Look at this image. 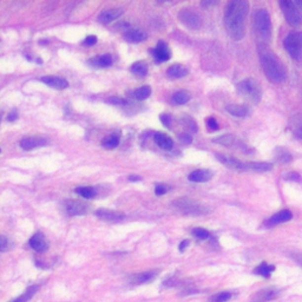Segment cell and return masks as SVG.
Returning <instances> with one entry per match:
<instances>
[{"label": "cell", "mask_w": 302, "mask_h": 302, "mask_svg": "<svg viewBox=\"0 0 302 302\" xmlns=\"http://www.w3.org/2000/svg\"><path fill=\"white\" fill-rule=\"evenodd\" d=\"M248 10L249 4L244 0H234L226 6L225 12L226 29L234 40H241L244 37Z\"/></svg>", "instance_id": "obj_1"}, {"label": "cell", "mask_w": 302, "mask_h": 302, "mask_svg": "<svg viewBox=\"0 0 302 302\" xmlns=\"http://www.w3.org/2000/svg\"><path fill=\"white\" fill-rule=\"evenodd\" d=\"M259 57L262 70L271 83L281 84L286 80L287 71L285 65L273 51L268 49L267 45H259Z\"/></svg>", "instance_id": "obj_2"}, {"label": "cell", "mask_w": 302, "mask_h": 302, "mask_svg": "<svg viewBox=\"0 0 302 302\" xmlns=\"http://www.w3.org/2000/svg\"><path fill=\"white\" fill-rule=\"evenodd\" d=\"M253 29L260 45H267L271 38V20L265 8H259L253 16Z\"/></svg>", "instance_id": "obj_3"}, {"label": "cell", "mask_w": 302, "mask_h": 302, "mask_svg": "<svg viewBox=\"0 0 302 302\" xmlns=\"http://www.w3.org/2000/svg\"><path fill=\"white\" fill-rule=\"evenodd\" d=\"M279 4L287 23L294 27L300 26L302 24V0H283Z\"/></svg>", "instance_id": "obj_4"}, {"label": "cell", "mask_w": 302, "mask_h": 302, "mask_svg": "<svg viewBox=\"0 0 302 302\" xmlns=\"http://www.w3.org/2000/svg\"><path fill=\"white\" fill-rule=\"evenodd\" d=\"M173 207L178 213L187 216H201L205 215V214H208V211H209L207 209V207H204V205L198 203V202L188 197H182L174 201Z\"/></svg>", "instance_id": "obj_5"}, {"label": "cell", "mask_w": 302, "mask_h": 302, "mask_svg": "<svg viewBox=\"0 0 302 302\" xmlns=\"http://www.w3.org/2000/svg\"><path fill=\"white\" fill-rule=\"evenodd\" d=\"M237 92L242 96L243 98H246L247 101L255 103H258L261 101L262 97V90L260 84L253 78H247L236 85Z\"/></svg>", "instance_id": "obj_6"}, {"label": "cell", "mask_w": 302, "mask_h": 302, "mask_svg": "<svg viewBox=\"0 0 302 302\" xmlns=\"http://www.w3.org/2000/svg\"><path fill=\"white\" fill-rule=\"evenodd\" d=\"M283 46L294 60L302 59V32H292L283 40Z\"/></svg>", "instance_id": "obj_7"}, {"label": "cell", "mask_w": 302, "mask_h": 302, "mask_svg": "<svg viewBox=\"0 0 302 302\" xmlns=\"http://www.w3.org/2000/svg\"><path fill=\"white\" fill-rule=\"evenodd\" d=\"M178 19L187 26L188 29L191 30H198L202 26V18L198 13L195 11L190 10V8H183L182 11L178 13Z\"/></svg>", "instance_id": "obj_8"}, {"label": "cell", "mask_w": 302, "mask_h": 302, "mask_svg": "<svg viewBox=\"0 0 302 302\" xmlns=\"http://www.w3.org/2000/svg\"><path fill=\"white\" fill-rule=\"evenodd\" d=\"M65 210L70 216H81L89 213V205L81 201L69 200L65 202Z\"/></svg>", "instance_id": "obj_9"}, {"label": "cell", "mask_w": 302, "mask_h": 302, "mask_svg": "<svg viewBox=\"0 0 302 302\" xmlns=\"http://www.w3.org/2000/svg\"><path fill=\"white\" fill-rule=\"evenodd\" d=\"M216 158L219 159L223 165H226V168L234 169V170H238V171H247V163L241 162L240 159L235 158V157L219 153V155H216Z\"/></svg>", "instance_id": "obj_10"}, {"label": "cell", "mask_w": 302, "mask_h": 302, "mask_svg": "<svg viewBox=\"0 0 302 302\" xmlns=\"http://www.w3.org/2000/svg\"><path fill=\"white\" fill-rule=\"evenodd\" d=\"M214 142L217 144H221V146L228 147V148H236L238 150H242L243 152H246L247 147L243 142L238 141L235 136L232 135H223L221 137H217L214 140Z\"/></svg>", "instance_id": "obj_11"}, {"label": "cell", "mask_w": 302, "mask_h": 302, "mask_svg": "<svg viewBox=\"0 0 302 302\" xmlns=\"http://www.w3.org/2000/svg\"><path fill=\"white\" fill-rule=\"evenodd\" d=\"M151 53H152L153 58L157 63H164L167 62V60L170 59L171 52L170 50H169L168 44L165 43V41H158V44H157V46L151 51Z\"/></svg>", "instance_id": "obj_12"}, {"label": "cell", "mask_w": 302, "mask_h": 302, "mask_svg": "<svg viewBox=\"0 0 302 302\" xmlns=\"http://www.w3.org/2000/svg\"><path fill=\"white\" fill-rule=\"evenodd\" d=\"M280 295V291L276 288L261 289L252 298V302H269Z\"/></svg>", "instance_id": "obj_13"}, {"label": "cell", "mask_w": 302, "mask_h": 302, "mask_svg": "<svg viewBox=\"0 0 302 302\" xmlns=\"http://www.w3.org/2000/svg\"><path fill=\"white\" fill-rule=\"evenodd\" d=\"M95 214L99 220H103V221L107 222H119L123 221L125 217V215L123 213L109 210V209H98Z\"/></svg>", "instance_id": "obj_14"}, {"label": "cell", "mask_w": 302, "mask_h": 302, "mask_svg": "<svg viewBox=\"0 0 302 302\" xmlns=\"http://www.w3.org/2000/svg\"><path fill=\"white\" fill-rule=\"evenodd\" d=\"M292 219H293L292 211L288 210V209H283V210L279 211V213L274 214V215L271 217H269V219L265 221L264 225L267 226H274L281 225V223L291 221Z\"/></svg>", "instance_id": "obj_15"}, {"label": "cell", "mask_w": 302, "mask_h": 302, "mask_svg": "<svg viewBox=\"0 0 302 302\" xmlns=\"http://www.w3.org/2000/svg\"><path fill=\"white\" fill-rule=\"evenodd\" d=\"M40 80L44 84H46L47 86L56 90H64L69 86L68 80L62 77H56V76H44V77L40 78Z\"/></svg>", "instance_id": "obj_16"}, {"label": "cell", "mask_w": 302, "mask_h": 302, "mask_svg": "<svg viewBox=\"0 0 302 302\" xmlns=\"http://www.w3.org/2000/svg\"><path fill=\"white\" fill-rule=\"evenodd\" d=\"M123 14L122 8H108V10L102 11L98 16V20L102 24H109L117 18H119Z\"/></svg>", "instance_id": "obj_17"}, {"label": "cell", "mask_w": 302, "mask_h": 302, "mask_svg": "<svg viewBox=\"0 0 302 302\" xmlns=\"http://www.w3.org/2000/svg\"><path fill=\"white\" fill-rule=\"evenodd\" d=\"M30 247L37 253H44L45 250L49 248L47 242L45 241L44 235L41 234V232H38V234L33 235V236L30 238Z\"/></svg>", "instance_id": "obj_18"}, {"label": "cell", "mask_w": 302, "mask_h": 302, "mask_svg": "<svg viewBox=\"0 0 302 302\" xmlns=\"http://www.w3.org/2000/svg\"><path fill=\"white\" fill-rule=\"evenodd\" d=\"M157 276V271H144V273H137L130 276V283L132 285H144L150 282Z\"/></svg>", "instance_id": "obj_19"}, {"label": "cell", "mask_w": 302, "mask_h": 302, "mask_svg": "<svg viewBox=\"0 0 302 302\" xmlns=\"http://www.w3.org/2000/svg\"><path fill=\"white\" fill-rule=\"evenodd\" d=\"M291 132L299 140H302V113L293 116L288 123Z\"/></svg>", "instance_id": "obj_20"}, {"label": "cell", "mask_w": 302, "mask_h": 302, "mask_svg": "<svg viewBox=\"0 0 302 302\" xmlns=\"http://www.w3.org/2000/svg\"><path fill=\"white\" fill-rule=\"evenodd\" d=\"M19 144L24 150H31L35 149V148L46 146L47 141L40 137H25L20 141Z\"/></svg>", "instance_id": "obj_21"}, {"label": "cell", "mask_w": 302, "mask_h": 302, "mask_svg": "<svg viewBox=\"0 0 302 302\" xmlns=\"http://www.w3.org/2000/svg\"><path fill=\"white\" fill-rule=\"evenodd\" d=\"M211 177H213V173H211L210 170H207V169H200V170L192 171V173L188 176V180L190 182L203 183V182H208Z\"/></svg>", "instance_id": "obj_22"}, {"label": "cell", "mask_w": 302, "mask_h": 302, "mask_svg": "<svg viewBox=\"0 0 302 302\" xmlns=\"http://www.w3.org/2000/svg\"><path fill=\"white\" fill-rule=\"evenodd\" d=\"M226 110L228 111L231 116L238 117V118H244V117L249 116L250 110L246 105H238V104H229L226 105Z\"/></svg>", "instance_id": "obj_23"}, {"label": "cell", "mask_w": 302, "mask_h": 302, "mask_svg": "<svg viewBox=\"0 0 302 302\" xmlns=\"http://www.w3.org/2000/svg\"><path fill=\"white\" fill-rule=\"evenodd\" d=\"M153 141L163 150L169 151L174 148V141L163 132H156L155 136H153Z\"/></svg>", "instance_id": "obj_24"}, {"label": "cell", "mask_w": 302, "mask_h": 302, "mask_svg": "<svg viewBox=\"0 0 302 302\" xmlns=\"http://www.w3.org/2000/svg\"><path fill=\"white\" fill-rule=\"evenodd\" d=\"M124 37L126 40L131 41V43H141V41L146 40L147 35L146 32L138 29H129L128 31H125Z\"/></svg>", "instance_id": "obj_25"}, {"label": "cell", "mask_w": 302, "mask_h": 302, "mask_svg": "<svg viewBox=\"0 0 302 302\" xmlns=\"http://www.w3.org/2000/svg\"><path fill=\"white\" fill-rule=\"evenodd\" d=\"M167 75L169 78H173V79H181V78L186 77L188 75V70L181 64H174L167 70Z\"/></svg>", "instance_id": "obj_26"}, {"label": "cell", "mask_w": 302, "mask_h": 302, "mask_svg": "<svg viewBox=\"0 0 302 302\" xmlns=\"http://www.w3.org/2000/svg\"><path fill=\"white\" fill-rule=\"evenodd\" d=\"M273 169V164L267 162H248L247 163V171H255V173H265Z\"/></svg>", "instance_id": "obj_27"}, {"label": "cell", "mask_w": 302, "mask_h": 302, "mask_svg": "<svg viewBox=\"0 0 302 302\" xmlns=\"http://www.w3.org/2000/svg\"><path fill=\"white\" fill-rule=\"evenodd\" d=\"M90 65L96 66V68H108L113 64V57L110 54H103V56L95 57L90 60Z\"/></svg>", "instance_id": "obj_28"}, {"label": "cell", "mask_w": 302, "mask_h": 302, "mask_svg": "<svg viewBox=\"0 0 302 302\" xmlns=\"http://www.w3.org/2000/svg\"><path fill=\"white\" fill-rule=\"evenodd\" d=\"M274 270H275V267H274L273 264L262 262L261 264H259L258 267L254 269V274H256V275H260L262 277H265V279H269L271 273H273Z\"/></svg>", "instance_id": "obj_29"}, {"label": "cell", "mask_w": 302, "mask_h": 302, "mask_svg": "<svg viewBox=\"0 0 302 302\" xmlns=\"http://www.w3.org/2000/svg\"><path fill=\"white\" fill-rule=\"evenodd\" d=\"M75 192H77L78 195L85 198V200H90V198L96 196V190L92 187H78V188L75 189Z\"/></svg>", "instance_id": "obj_30"}, {"label": "cell", "mask_w": 302, "mask_h": 302, "mask_svg": "<svg viewBox=\"0 0 302 302\" xmlns=\"http://www.w3.org/2000/svg\"><path fill=\"white\" fill-rule=\"evenodd\" d=\"M190 99L189 93L187 91H178L176 93H174L173 97H171V102L175 105H183L186 103H188Z\"/></svg>", "instance_id": "obj_31"}, {"label": "cell", "mask_w": 302, "mask_h": 302, "mask_svg": "<svg viewBox=\"0 0 302 302\" xmlns=\"http://www.w3.org/2000/svg\"><path fill=\"white\" fill-rule=\"evenodd\" d=\"M132 74L138 76V77H144L148 74V65L144 62H136L131 66Z\"/></svg>", "instance_id": "obj_32"}, {"label": "cell", "mask_w": 302, "mask_h": 302, "mask_svg": "<svg viewBox=\"0 0 302 302\" xmlns=\"http://www.w3.org/2000/svg\"><path fill=\"white\" fill-rule=\"evenodd\" d=\"M103 147L107 148V149H114V148L118 147L119 144V136L118 135H111L109 137L103 140Z\"/></svg>", "instance_id": "obj_33"}, {"label": "cell", "mask_w": 302, "mask_h": 302, "mask_svg": "<svg viewBox=\"0 0 302 302\" xmlns=\"http://www.w3.org/2000/svg\"><path fill=\"white\" fill-rule=\"evenodd\" d=\"M150 95H151L150 86L138 87V89L134 92V97L136 99H138V101H144V99L149 98Z\"/></svg>", "instance_id": "obj_34"}, {"label": "cell", "mask_w": 302, "mask_h": 302, "mask_svg": "<svg viewBox=\"0 0 302 302\" xmlns=\"http://www.w3.org/2000/svg\"><path fill=\"white\" fill-rule=\"evenodd\" d=\"M37 289H38V287L37 286H32V287H30L29 289H27V291L24 293L23 295H20L19 298H17V299H14L13 301H11V302H27L30 300V299H31L33 295L36 294V292H37Z\"/></svg>", "instance_id": "obj_35"}, {"label": "cell", "mask_w": 302, "mask_h": 302, "mask_svg": "<svg viewBox=\"0 0 302 302\" xmlns=\"http://www.w3.org/2000/svg\"><path fill=\"white\" fill-rule=\"evenodd\" d=\"M231 293L230 292H220L214 294L213 297L209 299L210 302H228L231 299Z\"/></svg>", "instance_id": "obj_36"}, {"label": "cell", "mask_w": 302, "mask_h": 302, "mask_svg": "<svg viewBox=\"0 0 302 302\" xmlns=\"http://www.w3.org/2000/svg\"><path fill=\"white\" fill-rule=\"evenodd\" d=\"M276 159L281 163H289V162H292L293 156L288 150L279 149L276 151Z\"/></svg>", "instance_id": "obj_37"}, {"label": "cell", "mask_w": 302, "mask_h": 302, "mask_svg": "<svg viewBox=\"0 0 302 302\" xmlns=\"http://www.w3.org/2000/svg\"><path fill=\"white\" fill-rule=\"evenodd\" d=\"M192 235L198 240H208L210 237V232L203 228L192 229Z\"/></svg>", "instance_id": "obj_38"}, {"label": "cell", "mask_w": 302, "mask_h": 302, "mask_svg": "<svg viewBox=\"0 0 302 302\" xmlns=\"http://www.w3.org/2000/svg\"><path fill=\"white\" fill-rule=\"evenodd\" d=\"M183 123H184V126H186V128L189 130V132H196V131H197V126H196L195 120L192 119V118H190V117H188V116L184 117Z\"/></svg>", "instance_id": "obj_39"}, {"label": "cell", "mask_w": 302, "mask_h": 302, "mask_svg": "<svg viewBox=\"0 0 302 302\" xmlns=\"http://www.w3.org/2000/svg\"><path fill=\"white\" fill-rule=\"evenodd\" d=\"M159 119H161L163 125L167 126V128H170L171 123H173V117H171L170 114H168V113L161 114V116H159Z\"/></svg>", "instance_id": "obj_40"}, {"label": "cell", "mask_w": 302, "mask_h": 302, "mask_svg": "<svg viewBox=\"0 0 302 302\" xmlns=\"http://www.w3.org/2000/svg\"><path fill=\"white\" fill-rule=\"evenodd\" d=\"M11 248L10 246V241L6 238V236H1V243H0V252L1 253H5L7 252L8 249Z\"/></svg>", "instance_id": "obj_41"}, {"label": "cell", "mask_w": 302, "mask_h": 302, "mask_svg": "<svg viewBox=\"0 0 302 302\" xmlns=\"http://www.w3.org/2000/svg\"><path fill=\"white\" fill-rule=\"evenodd\" d=\"M108 102L110 103V104H114V105H126L128 104V101L124 98H119V97H111L108 99Z\"/></svg>", "instance_id": "obj_42"}, {"label": "cell", "mask_w": 302, "mask_h": 302, "mask_svg": "<svg viewBox=\"0 0 302 302\" xmlns=\"http://www.w3.org/2000/svg\"><path fill=\"white\" fill-rule=\"evenodd\" d=\"M207 126L211 130V131H215V130L219 129V123H217V120L215 118L210 117V118L207 119Z\"/></svg>", "instance_id": "obj_43"}, {"label": "cell", "mask_w": 302, "mask_h": 302, "mask_svg": "<svg viewBox=\"0 0 302 302\" xmlns=\"http://www.w3.org/2000/svg\"><path fill=\"white\" fill-rule=\"evenodd\" d=\"M168 190H169L168 187H165V186H163V184H161V186H157L155 188V194L157 196H162V195L167 194Z\"/></svg>", "instance_id": "obj_44"}, {"label": "cell", "mask_w": 302, "mask_h": 302, "mask_svg": "<svg viewBox=\"0 0 302 302\" xmlns=\"http://www.w3.org/2000/svg\"><path fill=\"white\" fill-rule=\"evenodd\" d=\"M97 43V37L96 36H89V37L85 38V40L83 41L84 45H86V46H92V45H95Z\"/></svg>", "instance_id": "obj_45"}, {"label": "cell", "mask_w": 302, "mask_h": 302, "mask_svg": "<svg viewBox=\"0 0 302 302\" xmlns=\"http://www.w3.org/2000/svg\"><path fill=\"white\" fill-rule=\"evenodd\" d=\"M180 138H181V141H182L183 143H186V144H190L192 142V137H191V135L189 134V132H184V134L180 136Z\"/></svg>", "instance_id": "obj_46"}, {"label": "cell", "mask_w": 302, "mask_h": 302, "mask_svg": "<svg viewBox=\"0 0 302 302\" xmlns=\"http://www.w3.org/2000/svg\"><path fill=\"white\" fill-rule=\"evenodd\" d=\"M286 177H287V180H289V181H300L301 180V176L298 173H291L287 175Z\"/></svg>", "instance_id": "obj_47"}, {"label": "cell", "mask_w": 302, "mask_h": 302, "mask_svg": "<svg viewBox=\"0 0 302 302\" xmlns=\"http://www.w3.org/2000/svg\"><path fill=\"white\" fill-rule=\"evenodd\" d=\"M17 118H18V113H17L16 110L12 111V113L8 114V117H7V119L10 120V122H14V120H16Z\"/></svg>", "instance_id": "obj_48"}, {"label": "cell", "mask_w": 302, "mask_h": 302, "mask_svg": "<svg viewBox=\"0 0 302 302\" xmlns=\"http://www.w3.org/2000/svg\"><path fill=\"white\" fill-rule=\"evenodd\" d=\"M188 246H189V241L188 240L182 241V242H181V244H180V252H184V249H186Z\"/></svg>", "instance_id": "obj_49"}, {"label": "cell", "mask_w": 302, "mask_h": 302, "mask_svg": "<svg viewBox=\"0 0 302 302\" xmlns=\"http://www.w3.org/2000/svg\"><path fill=\"white\" fill-rule=\"evenodd\" d=\"M217 1H202V6L203 7H209V6H213V5H216Z\"/></svg>", "instance_id": "obj_50"}, {"label": "cell", "mask_w": 302, "mask_h": 302, "mask_svg": "<svg viewBox=\"0 0 302 302\" xmlns=\"http://www.w3.org/2000/svg\"><path fill=\"white\" fill-rule=\"evenodd\" d=\"M142 178L140 176H129V181L130 182H138V181H141Z\"/></svg>", "instance_id": "obj_51"}]
</instances>
